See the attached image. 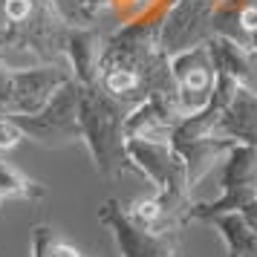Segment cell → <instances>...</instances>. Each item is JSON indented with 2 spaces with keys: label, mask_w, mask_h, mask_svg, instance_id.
<instances>
[{
  "label": "cell",
  "mask_w": 257,
  "mask_h": 257,
  "mask_svg": "<svg viewBox=\"0 0 257 257\" xmlns=\"http://www.w3.org/2000/svg\"><path fill=\"white\" fill-rule=\"evenodd\" d=\"M133 107L121 104L95 84L81 87L78 93V124H81V145H87L93 168L104 179H118L124 174H139L130 162L124 148V118Z\"/></svg>",
  "instance_id": "cell-1"
},
{
  "label": "cell",
  "mask_w": 257,
  "mask_h": 257,
  "mask_svg": "<svg viewBox=\"0 0 257 257\" xmlns=\"http://www.w3.org/2000/svg\"><path fill=\"white\" fill-rule=\"evenodd\" d=\"M72 21L58 0H32V9L12 24H0V61L9 55H29L38 64H67L64 41Z\"/></svg>",
  "instance_id": "cell-2"
},
{
  "label": "cell",
  "mask_w": 257,
  "mask_h": 257,
  "mask_svg": "<svg viewBox=\"0 0 257 257\" xmlns=\"http://www.w3.org/2000/svg\"><path fill=\"white\" fill-rule=\"evenodd\" d=\"M130 162L136 165L142 176H148L156 188L153 197L162 202V208L176 217V220L188 222V208L194 205L191 199V185H188L185 162L179 159V153L168 145V142H148V139H127Z\"/></svg>",
  "instance_id": "cell-3"
},
{
  "label": "cell",
  "mask_w": 257,
  "mask_h": 257,
  "mask_svg": "<svg viewBox=\"0 0 257 257\" xmlns=\"http://www.w3.org/2000/svg\"><path fill=\"white\" fill-rule=\"evenodd\" d=\"M237 211L243 222L257 231V148L237 145L222 159V197L214 202H194L188 208V222H205L214 214Z\"/></svg>",
  "instance_id": "cell-4"
},
{
  "label": "cell",
  "mask_w": 257,
  "mask_h": 257,
  "mask_svg": "<svg viewBox=\"0 0 257 257\" xmlns=\"http://www.w3.org/2000/svg\"><path fill=\"white\" fill-rule=\"evenodd\" d=\"M70 78L72 72L67 64L9 67L0 61V116H32Z\"/></svg>",
  "instance_id": "cell-5"
},
{
  "label": "cell",
  "mask_w": 257,
  "mask_h": 257,
  "mask_svg": "<svg viewBox=\"0 0 257 257\" xmlns=\"http://www.w3.org/2000/svg\"><path fill=\"white\" fill-rule=\"evenodd\" d=\"M78 93L81 84L70 78L52 93L47 104L32 116H9L21 127L26 142H35L44 148H67L81 142V124H78Z\"/></svg>",
  "instance_id": "cell-6"
},
{
  "label": "cell",
  "mask_w": 257,
  "mask_h": 257,
  "mask_svg": "<svg viewBox=\"0 0 257 257\" xmlns=\"http://www.w3.org/2000/svg\"><path fill=\"white\" fill-rule=\"evenodd\" d=\"M98 222L110 228L121 257H182L185 225H171L162 231L142 228L136 222H130L118 199H107L98 208Z\"/></svg>",
  "instance_id": "cell-7"
},
{
  "label": "cell",
  "mask_w": 257,
  "mask_h": 257,
  "mask_svg": "<svg viewBox=\"0 0 257 257\" xmlns=\"http://www.w3.org/2000/svg\"><path fill=\"white\" fill-rule=\"evenodd\" d=\"M171 64V75L176 84V98L182 113L191 116L208 104L211 90H214V61H211L208 44H197V47H188L182 52H176L168 58Z\"/></svg>",
  "instance_id": "cell-8"
},
{
  "label": "cell",
  "mask_w": 257,
  "mask_h": 257,
  "mask_svg": "<svg viewBox=\"0 0 257 257\" xmlns=\"http://www.w3.org/2000/svg\"><path fill=\"white\" fill-rule=\"evenodd\" d=\"M104 52V32L95 26H78L72 24L64 41V61L70 67L72 78L81 87H95L98 84V64Z\"/></svg>",
  "instance_id": "cell-9"
},
{
  "label": "cell",
  "mask_w": 257,
  "mask_h": 257,
  "mask_svg": "<svg viewBox=\"0 0 257 257\" xmlns=\"http://www.w3.org/2000/svg\"><path fill=\"white\" fill-rule=\"evenodd\" d=\"M205 44H208L214 70L231 75L237 87L257 95V55L251 52L248 41H240L231 35H214Z\"/></svg>",
  "instance_id": "cell-10"
},
{
  "label": "cell",
  "mask_w": 257,
  "mask_h": 257,
  "mask_svg": "<svg viewBox=\"0 0 257 257\" xmlns=\"http://www.w3.org/2000/svg\"><path fill=\"white\" fill-rule=\"evenodd\" d=\"M214 136L257 148V95L243 90V87H237L231 101L225 104L222 116L214 124Z\"/></svg>",
  "instance_id": "cell-11"
},
{
  "label": "cell",
  "mask_w": 257,
  "mask_h": 257,
  "mask_svg": "<svg viewBox=\"0 0 257 257\" xmlns=\"http://www.w3.org/2000/svg\"><path fill=\"white\" fill-rule=\"evenodd\" d=\"M176 118L156 101H142L124 118V139H148V142H171Z\"/></svg>",
  "instance_id": "cell-12"
},
{
  "label": "cell",
  "mask_w": 257,
  "mask_h": 257,
  "mask_svg": "<svg viewBox=\"0 0 257 257\" xmlns=\"http://www.w3.org/2000/svg\"><path fill=\"white\" fill-rule=\"evenodd\" d=\"M225 243V257H257V231H251L237 211L214 214L205 220Z\"/></svg>",
  "instance_id": "cell-13"
},
{
  "label": "cell",
  "mask_w": 257,
  "mask_h": 257,
  "mask_svg": "<svg viewBox=\"0 0 257 257\" xmlns=\"http://www.w3.org/2000/svg\"><path fill=\"white\" fill-rule=\"evenodd\" d=\"M47 197V185L26 176L21 168L0 159V202L3 199H21V202H41Z\"/></svg>",
  "instance_id": "cell-14"
},
{
  "label": "cell",
  "mask_w": 257,
  "mask_h": 257,
  "mask_svg": "<svg viewBox=\"0 0 257 257\" xmlns=\"http://www.w3.org/2000/svg\"><path fill=\"white\" fill-rule=\"evenodd\" d=\"M32 257H84L72 243H67L52 225H35L32 228Z\"/></svg>",
  "instance_id": "cell-15"
},
{
  "label": "cell",
  "mask_w": 257,
  "mask_h": 257,
  "mask_svg": "<svg viewBox=\"0 0 257 257\" xmlns=\"http://www.w3.org/2000/svg\"><path fill=\"white\" fill-rule=\"evenodd\" d=\"M21 142H24V133H21V127L15 124L12 118L0 116V153L15 151Z\"/></svg>",
  "instance_id": "cell-16"
},
{
  "label": "cell",
  "mask_w": 257,
  "mask_h": 257,
  "mask_svg": "<svg viewBox=\"0 0 257 257\" xmlns=\"http://www.w3.org/2000/svg\"><path fill=\"white\" fill-rule=\"evenodd\" d=\"M234 24H237L240 32L254 35L257 32V6L254 3H243V6H237V12H234Z\"/></svg>",
  "instance_id": "cell-17"
},
{
  "label": "cell",
  "mask_w": 257,
  "mask_h": 257,
  "mask_svg": "<svg viewBox=\"0 0 257 257\" xmlns=\"http://www.w3.org/2000/svg\"><path fill=\"white\" fill-rule=\"evenodd\" d=\"M248 47H251V52L257 55V32H254V35H248Z\"/></svg>",
  "instance_id": "cell-18"
}]
</instances>
